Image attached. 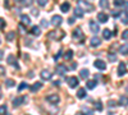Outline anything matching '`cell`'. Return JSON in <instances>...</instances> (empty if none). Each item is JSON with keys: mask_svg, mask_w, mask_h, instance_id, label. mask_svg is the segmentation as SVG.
<instances>
[{"mask_svg": "<svg viewBox=\"0 0 128 115\" xmlns=\"http://www.w3.org/2000/svg\"><path fill=\"white\" fill-rule=\"evenodd\" d=\"M78 6L81 9H83L84 12H92L94 10V5L90 4L88 1H86V0H78Z\"/></svg>", "mask_w": 128, "mask_h": 115, "instance_id": "obj_1", "label": "cell"}, {"mask_svg": "<svg viewBox=\"0 0 128 115\" xmlns=\"http://www.w3.org/2000/svg\"><path fill=\"white\" fill-rule=\"evenodd\" d=\"M62 23H63V18L60 15H54V17L51 18V24L52 26L59 27V26H62Z\"/></svg>", "mask_w": 128, "mask_h": 115, "instance_id": "obj_2", "label": "cell"}, {"mask_svg": "<svg viewBox=\"0 0 128 115\" xmlns=\"http://www.w3.org/2000/svg\"><path fill=\"white\" fill-rule=\"evenodd\" d=\"M40 77H41L42 79H44V81H49V79H51V72H50V70H48V69L41 70Z\"/></svg>", "mask_w": 128, "mask_h": 115, "instance_id": "obj_3", "label": "cell"}, {"mask_svg": "<svg viewBox=\"0 0 128 115\" xmlns=\"http://www.w3.org/2000/svg\"><path fill=\"white\" fill-rule=\"evenodd\" d=\"M94 65H95L96 68H98V69H100V70H105V69H106V64H105V61H102L101 59L95 60Z\"/></svg>", "mask_w": 128, "mask_h": 115, "instance_id": "obj_4", "label": "cell"}, {"mask_svg": "<svg viewBox=\"0 0 128 115\" xmlns=\"http://www.w3.org/2000/svg\"><path fill=\"white\" fill-rule=\"evenodd\" d=\"M49 37L52 40H59L60 37H64V32H58V31H52L49 33Z\"/></svg>", "mask_w": 128, "mask_h": 115, "instance_id": "obj_5", "label": "cell"}, {"mask_svg": "<svg viewBox=\"0 0 128 115\" xmlns=\"http://www.w3.org/2000/svg\"><path fill=\"white\" fill-rule=\"evenodd\" d=\"M90 44H91L92 47H98V46H100V44H101V38L98 37V36H94V37L90 40Z\"/></svg>", "mask_w": 128, "mask_h": 115, "instance_id": "obj_6", "label": "cell"}, {"mask_svg": "<svg viewBox=\"0 0 128 115\" xmlns=\"http://www.w3.org/2000/svg\"><path fill=\"white\" fill-rule=\"evenodd\" d=\"M126 73H127V65L124 64V63H120L119 67H118V76L119 77H123Z\"/></svg>", "mask_w": 128, "mask_h": 115, "instance_id": "obj_7", "label": "cell"}, {"mask_svg": "<svg viewBox=\"0 0 128 115\" xmlns=\"http://www.w3.org/2000/svg\"><path fill=\"white\" fill-rule=\"evenodd\" d=\"M46 100H48V102H50V104H58V102L60 101V97H59L58 95H49V96L46 97Z\"/></svg>", "mask_w": 128, "mask_h": 115, "instance_id": "obj_8", "label": "cell"}, {"mask_svg": "<svg viewBox=\"0 0 128 115\" xmlns=\"http://www.w3.org/2000/svg\"><path fill=\"white\" fill-rule=\"evenodd\" d=\"M90 29H91V32H92V33H98V32H99V29H100V27H99V24L96 23V22L91 20V22H90Z\"/></svg>", "mask_w": 128, "mask_h": 115, "instance_id": "obj_9", "label": "cell"}, {"mask_svg": "<svg viewBox=\"0 0 128 115\" xmlns=\"http://www.w3.org/2000/svg\"><path fill=\"white\" fill-rule=\"evenodd\" d=\"M68 85H69L70 88L77 87V86H78V79H77L76 77H70V78H68Z\"/></svg>", "mask_w": 128, "mask_h": 115, "instance_id": "obj_10", "label": "cell"}, {"mask_svg": "<svg viewBox=\"0 0 128 115\" xmlns=\"http://www.w3.org/2000/svg\"><path fill=\"white\" fill-rule=\"evenodd\" d=\"M6 61L9 63L10 65H13L14 68H18V63H17V59H16V56H14V55H9V56H8V59H6Z\"/></svg>", "mask_w": 128, "mask_h": 115, "instance_id": "obj_11", "label": "cell"}, {"mask_svg": "<svg viewBox=\"0 0 128 115\" xmlns=\"http://www.w3.org/2000/svg\"><path fill=\"white\" fill-rule=\"evenodd\" d=\"M73 38H76V40L82 38V40H83V33H82L81 28H76V29L73 31Z\"/></svg>", "mask_w": 128, "mask_h": 115, "instance_id": "obj_12", "label": "cell"}, {"mask_svg": "<svg viewBox=\"0 0 128 115\" xmlns=\"http://www.w3.org/2000/svg\"><path fill=\"white\" fill-rule=\"evenodd\" d=\"M98 19H99V22L100 23H105V22H108V14H105V13H99L98 14Z\"/></svg>", "mask_w": 128, "mask_h": 115, "instance_id": "obj_13", "label": "cell"}, {"mask_svg": "<svg viewBox=\"0 0 128 115\" xmlns=\"http://www.w3.org/2000/svg\"><path fill=\"white\" fill-rule=\"evenodd\" d=\"M20 22H22L24 26H28V24H31V19H30V17L27 14H22L20 15Z\"/></svg>", "mask_w": 128, "mask_h": 115, "instance_id": "obj_14", "label": "cell"}, {"mask_svg": "<svg viewBox=\"0 0 128 115\" xmlns=\"http://www.w3.org/2000/svg\"><path fill=\"white\" fill-rule=\"evenodd\" d=\"M118 104L120 106H128V96H120L118 100Z\"/></svg>", "mask_w": 128, "mask_h": 115, "instance_id": "obj_15", "label": "cell"}, {"mask_svg": "<svg viewBox=\"0 0 128 115\" xmlns=\"http://www.w3.org/2000/svg\"><path fill=\"white\" fill-rule=\"evenodd\" d=\"M41 87H42V83H41V82H36V83H34V85L30 87V90H31V92H36V91H38Z\"/></svg>", "mask_w": 128, "mask_h": 115, "instance_id": "obj_16", "label": "cell"}, {"mask_svg": "<svg viewBox=\"0 0 128 115\" xmlns=\"http://www.w3.org/2000/svg\"><path fill=\"white\" fill-rule=\"evenodd\" d=\"M102 36H104V38H105V40H110V38H112V36H113V32H112L110 29L106 28V29H104V31H102Z\"/></svg>", "mask_w": 128, "mask_h": 115, "instance_id": "obj_17", "label": "cell"}, {"mask_svg": "<svg viewBox=\"0 0 128 115\" xmlns=\"http://www.w3.org/2000/svg\"><path fill=\"white\" fill-rule=\"evenodd\" d=\"M83 13H84V10H83V9H81L80 6L74 9V15H76L77 18H82V17H83Z\"/></svg>", "mask_w": 128, "mask_h": 115, "instance_id": "obj_18", "label": "cell"}, {"mask_svg": "<svg viewBox=\"0 0 128 115\" xmlns=\"http://www.w3.org/2000/svg\"><path fill=\"white\" fill-rule=\"evenodd\" d=\"M88 74H90V72H88V69H82L81 72H80V77L82 78V79H86L87 77H88Z\"/></svg>", "mask_w": 128, "mask_h": 115, "instance_id": "obj_19", "label": "cell"}, {"mask_svg": "<svg viewBox=\"0 0 128 115\" xmlns=\"http://www.w3.org/2000/svg\"><path fill=\"white\" fill-rule=\"evenodd\" d=\"M66 72H67V68L64 67V65H58L56 67V73H58L59 76H63Z\"/></svg>", "mask_w": 128, "mask_h": 115, "instance_id": "obj_20", "label": "cell"}, {"mask_svg": "<svg viewBox=\"0 0 128 115\" xmlns=\"http://www.w3.org/2000/svg\"><path fill=\"white\" fill-rule=\"evenodd\" d=\"M31 32H32V35H34V36H38V35H41V29H40V27L34 26V27L31 28Z\"/></svg>", "mask_w": 128, "mask_h": 115, "instance_id": "obj_21", "label": "cell"}, {"mask_svg": "<svg viewBox=\"0 0 128 115\" xmlns=\"http://www.w3.org/2000/svg\"><path fill=\"white\" fill-rule=\"evenodd\" d=\"M77 97L78 99H84V97H86V90H84V88H80L77 91Z\"/></svg>", "mask_w": 128, "mask_h": 115, "instance_id": "obj_22", "label": "cell"}, {"mask_svg": "<svg viewBox=\"0 0 128 115\" xmlns=\"http://www.w3.org/2000/svg\"><path fill=\"white\" fill-rule=\"evenodd\" d=\"M119 53L123 54V55H127L128 54V44H124L119 47Z\"/></svg>", "mask_w": 128, "mask_h": 115, "instance_id": "obj_23", "label": "cell"}, {"mask_svg": "<svg viewBox=\"0 0 128 115\" xmlns=\"http://www.w3.org/2000/svg\"><path fill=\"white\" fill-rule=\"evenodd\" d=\"M69 8H70L69 3H63V4L60 5V10H62L63 13H67L68 10H69Z\"/></svg>", "mask_w": 128, "mask_h": 115, "instance_id": "obj_24", "label": "cell"}, {"mask_svg": "<svg viewBox=\"0 0 128 115\" xmlns=\"http://www.w3.org/2000/svg\"><path fill=\"white\" fill-rule=\"evenodd\" d=\"M99 5H100L101 9H108L109 8V1H108V0H100Z\"/></svg>", "mask_w": 128, "mask_h": 115, "instance_id": "obj_25", "label": "cell"}, {"mask_svg": "<svg viewBox=\"0 0 128 115\" xmlns=\"http://www.w3.org/2000/svg\"><path fill=\"white\" fill-rule=\"evenodd\" d=\"M24 102V97H17L14 101H13V105L17 108V106H19L20 104H23Z\"/></svg>", "mask_w": 128, "mask_h": 115, "instance_id": "obj_26", "label": "cell"}, {"mask_svg": "<svg viewBox=\"0 0 128 115\" xmlns=\"http://www.w3.org/2000/svg\"><path fill=\"white\" fill-rule=\"evenodd\" d=\"M96 87V81L92 79V81H87V88L88 90H94Z\"/></svg>", "mask_w": 128, "mask_h": 115, "instance_id": "obj_27", "label": "cell"}, {"mask_svg": "<svg viewBox=\"0 0 128 115\" xmlns=\"http://www.w3.org/2000/svg\"><path fill=\"white\" fill-rule=\"evenodd\" d=\"M95 109L98 111H102V102L101 101H96L95 102Z\"/></svg>", "mask_w": 128, "mask_h": 115, "instance_id": "obj_28", "label": "cell"}, {"mask_svg": "<svg viewBox=\"0 0 128 115\" xmlns=\"http://www.w3.org/2000/svg\"><path fill=\"white\" fill-rule=\"evenodd\" d=\"M82 113H83V114H86V115H94L92 110H90L87 106H83V108H82Z\"/></svg>", "mask_w": 128, "mask_h": 115, "instance_id": "obj_29", "label": "cell"}, {"mask_svg": "<svg viewBox=\"0 0 128 115\" xmlns=\"http://www.w3.org/2000/svg\"><path fill=\"white\" fill-rule=\"evenodd\" d=\"M5 85H6V87H9V88H12V87H14V85H16V82H14L13 79H6V81H5Z\"/></svg>", "mask_w": 128, "mask_h": 115, "instance_id": "obj_30", "label": "cell"}, {"mask_svg": "<svg viewBox=\"0 0 128 115\" xmlns=\"http://www.w3.org/2000/svg\"><path fill=\"white\" fill-rule=\"evenodd\" d=\"M123 15H122V22H123V24H128V13H122Z\"/></svg>", "mask_w": 128, "mask_h": 115, "instance_id": "obj_31", "label": "cell"}, {"mask_svg": "<svg viewBox=\"0 0 128 115\" xmlns=\"http://www.w3.org/2000/svg\"><path fill=\"white\" fill-rule=\"evenodd\" d=\"M32 1L34 0H20V4H22V6H30L32 4Z\"/></svg>", "mask_w": 128, "mask_h": 115, "instance_id": "obj_32", "label": "cell"}, {"mask_svg": "<svg viewBox=\"0 0 128 115\" xmlns=\"http://www.w3.org/2000/svg\"><path fill=\"white\" fill-rule=\"evenodd\" d=\"M124 4H126L124 0H114V5L118 6V8H119V6H123Z\"/></svg>", "mask_w": 128, "mask_h": 115, "instance_id": "obj_33", "label": "cell"}, {"mask_svg": "<svg viewBox=\"0 0 128 115\" xmlns=\"http://www.w3.org/2000/svg\"><path fill=\"white\" fill-rule=\"evenodd\" d=\"M64 58H66L67 60H70L73 58V51L72 50H68L67 53H66V55H64Z\"/></svg>", "mask_w": 128, "mask_h": 115, "instance_id": "obj_34", "label": "cell"}, {"mask_svg": "<svg viewBox=\"0 0 128 115\" xmlns=\"http://www.w3.org/2000/svg\"><path fill=\"white\" fill-rule=\"evenodd\" d=\"M14 37H16L14 32H9V33H6V40H8V41H13Z\"/></svg>", "mask_w": 128, "mask_h": 115, "instance_id": "obj_35", "label": "cell"}, {"mask_svg": "<svg viewBox=\"0 0 128 115\" xmlns=\"http://www.w3.org/2000/svg\"><path fill=\"white\" fill-rule=\"evenodd\" d=\"M0 115H6V105L0 106Z\"/></svg>", "mask_w": 128, "mask_h": 115, "instance_id": "obj_36", "label": "cell"}, {"mask_svg": "<svg viewBox=\"0 0 128 115\" xmlns=\"http://www.w3.org/2000/svg\"><path fill=\"white\" fill-rule=\"evenodd\" d=\"M24 88H27V83H26V82H22V83L18 86V91L20 92V91H23Z\"/></svg>", "mask_w": 128, "mask_h": 115, "instance_id": "obj_37", "label": "cell"}, {"mask_svg": "<svg viewBox=\"0 0 128 115\" xmlns=\"http://www.w3.org/2000/svg\"><path fill=\"white\" fill-rule=\"evenodd\" d=\"M108 58H109V60H110L112 63H113V61H116V56H115L114 54H109Z\"/></svg>", "mask_w": 128, "mask_h": 115, "instance_id": "obj_38", "label": "cell"}, {"mask_svg": "<svg viewBox=\"0 0 128 115\" xmlns=\"http://www.w3.org/2000/svg\"><path fill=\"white\" fill-rule=\"evenodd\" d=\"M37 1H38V5L40 6H45L48 4V0H37Z\"/></svg>", "mask_w": 128, "mask_h": 115, "instance_id": "obj_39", "label": "cell"}, {"mask_svg": "<svg viewBox=\"0 0 128 115\" xmlns=\"http://www.w3.org/2000/svg\"><path fill=\"white\" fill-rule=\"evenodd\" d=\"M4 27H5V20L0 18V29H4Z\"/></svg>", "mask_w": 128, "mask_h": 115, "instance_id": "obj_40", "label": "cell"}, {"mask_svg": "<svg viewBox=\"0 0 128 115\" xmlns=\"http://www.w3.org/2000/svg\"><path fill=\"white\" fill-rule=\"evenodd\" d=\"M122 38L123 40H128V29H126L124 32L122 33Z\"/></svg>", "mask_w": 128, "mask_h": 115, "instance_id": "obj_41", "label": "cell"}, {"mask_svg": "<svg viewBox=\"0 0 128 115\" xmlns=\"http://www.w3.org/2000/svg\"><path fill=\"white\" fill-rule=\"evenodd\" d=\"M112 14H113V17H114V18H118L122 13H120V12H118V10H114V12H113Z\"/></svg>", "mask_w": 128, "mask_h": 115, "instance_id": "obj_42", "label": "cell"}, {"mask_svg": "<svg viewBox=\"0 0 128 115\" xmlns=\"http://www.w3.org/2000/svg\"><path fill=\"white\" fill-rule=\"evenodd\" d=\"M70 69H72V70H76V69H77V63H73V64L70 65Z\"/></svg>", "mask_w": 128, "mask_h": 115, "instance_id": "obj_43", "label": "cell"}, {"mask_svg": "<svg viewBox=\"0 0 128 115\" xmlns=\"http://www.w3.org/2000/svg\"><path fill=\"white\" fill-rule=\"evenodd\" d=\"M41 23H42V27H48V22H46L45 19H42V20H41Z\"/></svg>", "mask_w": 128, "mask_h": 115, "instance_id": "obj_44", "label": "cell"}, {"mask_svg": "<svg viewBox=\"0 0 128 115\" xmlns=\"http://www.w3.org/2000/svg\"><path fill=\"white\" fill-rule=\"evenodd\" d=\"M68 23H69V24H73V23H74V18H73V17H70V18L68 19Z\"/></svg>", "mask_w": 128, "mask_h": 115, "instance_id": "obj_45", "label": "cell"}, {"mask_svg": "<svg viewBox=\"0 0 128 115\" xmlns=\"http://www.w3.org/2000/svg\"><path fill=\"white\" fill-rule=\"evenodd\" d=\"M114 105H115V101H112V100H110V101H109V106H110V108H113Z\"/></svg>", "mask_w": 128, "mask_h": 115, "instance_id": "obj_46", "label": "cell"}, {"mask_svg": "<svg viewBox=\"0 0 128 115\" xmlns=\"http://www.w3.org/2000/svg\"><path fill=\"white\" fill-rule=\"evenodd\" d=\"M32 13H34V15H37V14H38L37 9H32Z\"/></svg>", "mask_w": 128, "mask_h": 115, "instance_id": "obj_47", "label": "cell"}, {"mask_svg": "<svg viewBox=\"0 0 128 115\" xmlns=\"http://www.w3.org/2000/svg\"><path fill=\"white\" fill-rule=\"evenodd\" d=\"M4 72H5V69L3 67H0V74H4Z\"/></svg>", "mask_w": 128, "mask_h": 115, "instance_id": "obj_48", "label": "cell"}, {"mask_svg": "<svg viewBox=\"0 0 128 115\" xmlns=\"http://www.w3.org/2000/svg\"><path fill=\"white\" fill-rule=\"evenodd\" d=\"M3 55H4V53H3V51H2V50H0V60H2V59H3Z\"/></svg>", "mask_w": 128, "mask_h": 115, "instance_id": "obj_49", "label": "cell"}, {"mask_svg": "<svg viewBox=\"0 0 128 115\" xmlns=\"http://www.w3.org/2000/svg\"><path fill=\"white\" fill-rule=\"evenodd\" d=\"M54 85H55V86H59V85H60V82H59V81H55V82H54Z\"/></svg>", "mask_w": 128, "mask_h": 115, "instance_id": "obj_50", "label": "cell"}, {"mask_svg": "<svg viewBox=\"0 0 128 115\" xmlns=\"http://www.w3.org/2000/svg\"><path fill=\"white\" fill-rule=\"evenodd\" d=\"M2 95H3V92H2V88H0V99H2V97H3Z\"/></svg>", "mask_w": 128, "mask_h": 115, "instance_id": "obj_51", "label": "cell"}, {"mask_svg": "<svg viewBox=\"0 0 128 115\" xmlns=\"http://www.w3.org/2000/svg\"><path fill=\"white\" fill-rule=\"evenodd\" d=\"M76 115H84V114H83V113H77Z\"/></svg>", "mask_w": 128, "mask_h": 115, "instance_id": "obj_52", "label": "cell"}, {"mask_svg": "<svg viewBox=\"0 0 128 115\" xmlns=\"http://www.w3.org/2000/svg\"><path fill=\"white\" fill-rule=\"evenodd\" d=\"M126 90H127V91H128V85H127V87H126Z\"/></svg>", "mask_w": 128, "mask_h": 115, "instance_id": "obj_53", "label": "cell"}, {"mask_svg": "<svg viewBox=\"0 0 128 115\" xmlns=\"http://www.w3.org/2000/svg\"><path fill=\"white\" fill-rule=\"evenodd\" d=\"M0 44H2V37H0Z\"/></svg>", "mask_w": 128, "mask_h": 115, "instance_id": "obj_54", "label": "cell"}]
</instances>
